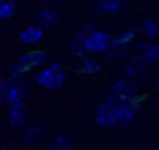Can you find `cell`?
<instances>
[{
    "label": "cell",
    "instance_id": "obj_4",
    "mask_svg": "<svg viewBox=\"0 0 159 150\" xmlns=\"http://www.w3.org/2000/svg\"><path fill=\"white\" fill-rule=\"evenodd\" d=\"M111 39H113V38L108 33H104V31L91 29L89 33L84 36L82 46L87 53H104V51L111 46Z\"/></svg>",
    "mask_w": 159,
    "mask_h": 150
},
{
    "label": "cell",
    "instance_id": "obj_6",
    "mask_svg": "<svg viewBox=\"0 0 159 150\" xmlns=\"http://www.w3.org/2000/svg\"><path fill=\"white\" fill-rule=\"evenodd\" d=\"M116 106H118V102L111 101V99H108L103 104L98 106L96 114H94L98 125L103 126V128H110V126L116 125Z\"/></svg>",
    "mask_w": 159,
    "mask_h": 150
},
{
    "label": "cell",
    "instance_id": "obj_8",
    "mask_svg": "<svg viewBox=\"0 0 159 150\" xmlns=\"http://www.w3.org/2000/svg\"><path fill=\"white\" fill-rule=\"evenodd\" d=\"M28 121V108L24 101H17L9 104V125L14 128H22Z\"/></svg>",
    "mask_w": 159,
    "mask_h": 150
},
{
    "label": "cell",
    "instance_id": "obj_15",
    "mask_svg": "<svg viewBox=\"0 0 159 150\" xmlns=\"http://www.w3.org/2000/svg\"><path fill=\"white\" fill-rule=\"evenodd\" d=\"M135 36H137V31L135 29H127V31H123V33L118 34L115 39H111V46L123 48V46H127V44H130L132 41L135 39Z\"/></svg>",
    "mask_w": 159,
    "mask_h": 150
},
{
    "label": "cell",
    "instance_id": "obj_14",
    "mask_svg": "<svg viewBox=\"0 0 159 150\" xmlns=\"http://www.w3.org/2000/svg\"><path fill=\"white\" fill-rule=\"evenodd\" d=\"M145 72V67H144V63H142L139 58H134V60H130L127 63V67H125V73H127V77L128 78H137V77H140L142 73Z\"/></svg>",
    "mask_w": 159,
    "mask_h": 150
},
{
    "label": "cell",
    "instance_id": "obj_23",
    "mask_svg": "<svg viewBox=\"0 0 159 150\" xmlns=\"http://www.w3.org/2000/svg\"><path fill=\"white\" fill-rule=\"evenodd\" d=\"M58 150H72L70 147H63V148H58Z\"/></svg>",
    "mask_w": 159,
    "mask_h": 150
},
{
    "label": "cell",
    "instance_id": "obj_24",
    "mask_svg": "<svg viewBox=\"0 0 159 150\" xmlns=\"http://www.w3.org/2000/svg\"><path fill=\"white\" fill-rule=\"evenodd\" d=\"M154 150H157V148H154Z\"/></svg>",
    "mask_w": 159,
    "mask_h": 150
},
{
    "label": "cell",
    "instance_id": "obj_10",
    "mask_svg": "<svg viewBox=\"0 0 159 150\" xmlns=\"http://www.w3.org/2000/svg\"><path fill=\"white\" fill-rule=\"evenodd\" d=\"M94 7L99 15H116L123 10L125 2L123 0H98Z\"/></svg>",
    "mask_w": 159,
    "mask_h": 150
},
{
    "label": "cell",
    "instance_id": "obj_7",
    "mask_svg": "<svg viewBox=\"0 0 159 150\" xmlns=\"http://www.w3.org/2000/svg\"><path fill=\"white\" fill-rule=\"evenodd\" d=\"M26 95V85L21 78H11L7 80L4 89V104H12V102L22 101Z\"/></svg>",
    "mask_w": 159,
    "mask_h": 150
},
{
    "label": "cell",
    "instance_id": "obj_19",
    "mask_svg": "<svg viewBox=\"0 0 159 150\" xmlns=\"http://www.w3.org/2000/svg\"><path fill=\"white\" fill-rule=\"evenodd\" d=\"M87 51L84 50L82 46V41H74L72 44H70V56L72 58H86Z\"/></svg>",
    "mask_w": 159,
    "mask_h": 150
},
{
    "label": "cell",
    "instance_id": "obj_11",
    "mask_svg": "<svg viewBox=\"0 0 159 150\" xmlns=\"http://www.w3.org/2000/svg\"><path fill=\"white\" fill-rule=\"evenodd\" d=\"M41 39H43V27H39L38 24H31L19 33V41L24 44H36Z\"/></svg>",
    "mask_w": 159,
    "mask_h": 150
},
{
    "label": "cell",
    "instance_id": "obj_18",
    "mask_svg": "<svg viewBox=\"0 0 159 150\" xmlns=\"http://www.w3.org/2000/svg\"><path fill=\"white\" fill-rule=\"evenodd\" d=\"M142 31H144L145 38L149 41H156V38H157V24H156L154 19H145L142 22Z\"/></svg>",
    "mask_w": 159,
    "mask_h": 150
},
{
    "label": "cell",
    "instance_id": "obj_20",
    "mask_svg": "<svg viewBox=\"0 0 159 150\" xmlns=\"http://www.w3.org/2000/svg\"><path fill=\"white\" fill-rule=\"evenodd\" d=\"M70 136L69 135H58L53 142V150H58V148H63V147H70Z\"/></svg>",
    "mask_w": 159,
    "mask_h": 150
},
{
    "label": "cell",
    "instance_id": "obj_12",
    "mask_svg": "<svg viewBox=\"0 0 159 150\" xmlns=\"http://www.w3.org/2000/svg\"><path fill=\"white\" fill-rule=\"evenodd\" d=\"M60 20V14L55 9H43L36 14V22L39 27H53Z\"/></svg>",
    "mask_w": 159,
    "mask_h": 150
},
{
    "label": "cell",
    "instance_id": "obj_16",
    "mask_svg": "<svg viewBox=\"0 0 159 150\" xmlns=\"http://www.w3.org/2000/svg\"><path fill=\"white\" fill-rule=\"evenodd\" d=\"M101 70V63L96 58H82V63H80V72L84 75H94Z\"/></svg>",
    "mask_w": 159,
    "mask_h": 150
},
{
    "label": "cell",
    "instance_id": "obj_21",
    "mask_svg": "<svg viewBox=\"0 0 159 150\" xmlns=\"http://www.w3.org/2000/svg\"><path fill=\"white\" fill-rule=\"evenodd\" d=\"M5 84H7V80L0 75V104H4V89H5Z\"/></svg>",
    "mask_w": 159,
    "mask_h": 150
},
{
    "label": "cell",
    "instance_id": "obj_13",
    "mask_svg": "<svg viewBox=\"0 0 159 150\" xmlns=\"http://www.w3.org/2000/svg\"><path fill=\"white\" fill-rule=\"evenodd\" d=\"M43 133H45V130H43L41 123H36V121H34V123H31V125L26 126L24 138H26V142L34 143V142H38V140L43 136Z\"/></svg>",
    "mask_w": 159,
    "mask_h": 150
},
{
    "label": "cell",
    "instance_id": "obj_5",
    "mask_svg": "<svg viewBox=\"0 0 159 150\" xmlns=\"http://www.w3.org/2000/svg\"><path fill=\"white\" fill-rule=\"evenodd\" d=\"M134 97H137L135 95V85H134V80L128 77L115 80L110 85V89H108V99H111V101L125 102V101H130Z\"/></svg>",
    "mask_w": 159,
    "mask_h": 150
},
{
    "label": "cell",
    "instance_id": "obj_2",
    "mask_svg": "<svg viewBox=\"0 0 159 150\" xmlns=\"http://www.w3.org/2000/svg\"><path fill=\"white\" fill-rule=\"evenodd\" d=\"M46 61V53L45 51H29V53L22 55L14 65L9 68V75L11 78H22L29 73V70L34 67H39Z\"/></svg>",
    "mask_w": 159,
    "mask_h": 150
},
{
    "label": "cell",
    "instance_id": "obj_3",
    "mask_svg": "<svg viewBox=\"0 0 159 150\" xmlns=\"http://www.w3.org/2000/svg\"><path fill=\"white\" fill-rule=\"evenodd\" d=\"M140 106L142 101L139 97H134L130 101H125V102H118L116 106V125L120 130H127L128 126L134 123L135 116L139 114L140 111Z\"/></svg>",
    "mask_w": 159,
    "mask_h": 150
},
{
    "label": "cell",
    "instance_id": "obj_22",
    "mask_svg": "<svg viewBox=\"0 0 159 150\" xmlns=\"http://www.w3.org/2000/svg\"><path fill=\"white\" fill-rule=\"evenodd\" d=\"M39 2L46 3V5H55V3H58L60 0H39Z\"/></svg>",
    "mask_w": 159,
    "mask_h": 150
},
{
    "label": "cell",
    "instance_id": "obj_17",
    "mask_svg": "<svg viewBox=\"0 0 159 150\" xmlns=\"http://www.w3.org/2000/svg\"><path fill=\"white\" fill-rule=\"evenodd\" d=\"M17 2L16 0H0V19H11L14 17Z\"/></svg>",
    "mask_w": 159,
    "mask_h": 150
},
{
    "label": "cell",
    "instance_id": "obj_1",
    "mask_svg": "<svg viewBox=\"0 0 159 150\" xmlns=\"http://www.w3.org/2000/svg\"><path fill=\"white\" fill-rule=\"evenodd\" d=\"M34 82L38 85H41V87L52 89L53 90V89H60V87L65 85L67 75H65V72L60 68L58 61H52L46 68H43V70H39L38 73H36Z\"/></svg>",
    "mask_w": 159,
    "mask_h": 150
},
{
    "label": "cell",
    "instance_id": "obj_9",
    "mask_svg": "<svg viewBox=\"0 0 159 150\" xmlns=\"http://www.w3.org/2000/svg\"><path fill=\"white\" fill-rule=\"evenodd\" d=\"M139 50H140L139 60L144 63L145 68H151L152 65L157 61V58H159V46H157V44H154V41L139 44Z\"/></svg>",
    "mask_w": 159,
    "mask_h": 150
}]
</instances>
